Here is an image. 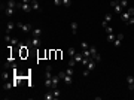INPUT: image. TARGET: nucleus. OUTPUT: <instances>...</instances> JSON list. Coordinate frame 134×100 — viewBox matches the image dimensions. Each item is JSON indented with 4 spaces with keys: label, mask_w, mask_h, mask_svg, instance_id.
I'll use <instances>...</instances> for the list:
<instances>
[{
    "label": "nucleus",
    "mask_w": 134,
    "mask_h": 100,
    "mask_svg": "<svg viewBox=\"0 0 134 100\" xmlns=\"http://www.w3.org/2000/svg\"><path fill=\"white\" fill-rule=\"evenodd\" d=\"M95 64H97V61H95V60H89V63L88 64H86V67H85V70L82 72V75L84 76H88L89 75V73H91V70H94V67H95Z\"/></svg>",
    "instance_id": "obj_1"
},
{
    "label": "nucleus",
    "mask_w": 134,
    "mask_h": 100,
    "mask_svg": "<svg viewBox=\"0 0 134 100\" xmlns=\"http://www.w3.org/2000/svg\"><path fill=\"white\" fill-rule=\"evenodd\" d=\"M89 51H91V58H92V60H95L97 63L101 61V55L97 52V48H95V46H89Z\"/></svg>",
    "instance_id": "obj_2"
},
{
    "label": "nucleus",
    "mask_w": 134,
    "mask_h": 100,
    "mask_svg": "<svg viewBox=\"0 0 134 100\" xmlns=\"http://www.w3.org/2000/svg\"><path fill=\"white\" fill-rule=\"evenodd\" d=\"M27 46H31V48H39L40 46V37H31L28 42H27Z\"/></svg>",
    "instance_id": "obj_3"
},
{
    "label": "nucleus",
    "mask_w": 134,
    "mask_h": 100,
    "mask_svg": "<svg viewBox=\"0 0 134 100\" xmlns=\"http://www.w3.org/2000/svg\"><path fill=\"white\" fill-rule=\"evenodd\" d=\"M110 6L113 8V11H115L116 14H121V12H122V6H121L119 0H112V2H110Z\"/></svg>",
    "instance_id": "obj_4"
},
{
    "label": "nucleus",
    "mask_w": 134,
    "mask_h": 100,
    "mask_svg": "<svg viewBox=\"0 0 134 100\" xmlns=\"http://www.w3.org/2000/svg\"><path fill=\"white\" fill-rule=\"evenodd\" d=\"M2 11L5 12L6 17H12L13 12H15V9H13V8H9V6H6V5H3V3H2Z\"/></svg>",
    "instance_id": "obj_5"
},
{
    "label": "nucleus",
    "mask_w": 134,
    "mask_h": 100,
    "mask_svg": "<svg viewBox=\"0 0 134 100\" xmlns=\"http://www.w3.org/2000/svg\"><path fill=\"white\" fill-rule=\"evenodd\" d=\"M17 27H19L22 31H31V30H33L31 24H22V23H17Z\"/></svg>",
    "instance_id": "obj_6"
},
{
    "label": "nucleus",
    "mask_w": 134,
    "mask_h": 100,
    "mask_svg": "<svg viewBox=\"0 0 134 100\" xmlns=\"http://www.w3.org/2000/svg\"><path fill=\"white\" fill-rule=\"evenodd\" d=\"M61 81L60 79V76L57 75V76H52V85H51V90H55V88H58V82Z\"/></svg>",
    "instance_id": "obj_7"
},
{
    "label": "nucleus",
    "mask_w": 134,
    "mask_h": 100,
    "mask_svg": "<svg viewBox=\"0 0 134 100\" xmlns=\"http://www.w3.org/2000/svg\"><path fill=\"white\" fill-rule=\"evenodd\" d=\"M112 21V14H107L106 17H104V19H103V23H101V25H103V27L106 29L107 27V25H109V23Z\"/></svg>",
    "instance_id": "obj_8"
},
{
    "label": "nucleus",
    "mask_w": 134,
    "mask_h": 100,
    "mask_svg": "<svg viewBox=\"0 0 134 100\" xmlns=\"http://www.w3.org/2000/svg\"><path fill=\"white\" fill-rule=\"evenodd\" d=\"M15 23H12V21H9V23H6V35H11V31L13 30V27H15Z\"/></svg>",
    "instance_id": "obj_9"
},
{
    "label": "nucleus",
    "mask_w": 134,
    "mask_h": 100,
    "mask_svg": "<svg viewBox=\"0 0 134 100\" xmlns=\"http://www.w3.org/2000/svg\"><path fill=\"white\" fill-rule=\"evenodd\" d=\"M31 8H33V11H37V12H42V8H40V5L36 2V0H31Z\"/></svg>",
    "instance_id": "obj_10"
},
{
    "label": "nucleus",
    "mask_w": 134,
    "mask_h": 100,
    "mask_svg": "<svg viewBox=\"0 0 134 100\" xmlns=\"http://www.w3.org/2000/svg\"><path fill=\"white\" fill-rule=\"evenodd\" d=\"M31 36L33 37H40L42 36V29H33L31 30Z\"/></svg>",
    "instance_id": "obj_11"
},
{
    "label": "nucleus",
    "mask_w": 134,
    "mask_h": 100,
    "mask_svg": "<svg viewBox=\"0 0 134 100\" xmlns=\"http://www.w3.org/2000/svg\"><path fill=\"white\" fill-rule=\"evenodd\" d=\"M122 39H124V35H122V33H121V35H116V39H115V42H113V43H115V46H116V48H118V46L121 45V42H122Z\"/></svg>",
    "instance_id": "obj_12"
},
{
    "label": "nucleus",
    "mask_w": 134,
    "mask_h": 100,
    "mask_svg": "<svg viewBox=\"0 0 134 100\" xmlns=\"http://www.w3.org/2000/svg\"><path fill=\"white\" fill-rule=\"evenodd\" d=\"M21 9H22L24 12H31V11H33V8H31L30 3H22V5H21Z\"/></svg>",
    "instance_id": "obj_13"
},
{
    "label": "nucleus",
    "mask_w": 134,
    "mask_h": 100,
    "mask_svg": "<svg viewBox=\"0 0 134 100\" xmlns=\"http://www.w3.org/2000/svg\"><path fill=\"white\" fill-rule=\"evenodd\" d=\"M43 99H45V100H52V99H55V96H54V91L49 88V91L43 96Z\"/></svg>",
    "instance_id": "obj_14"
},
{
    "label": "nucleus",
    "mask_w": 134,
    "mask_h": 100,
    "mask_svg": "<svg viewBox=\"0 0 134 100\" xmlns=\"http://www.w3.org/2000/svg\"><path fill=\"white\" fill-rule=\"evenodd\" d=\"M73 58H75V61H76V63H82V60H84V54H82V52H80V54H78V52H76Z\"/></svg>",
    "instance_id": "obj_15"
},
{
    "label": "nucleus",
    "mask_w": 134,
    "mask_h": 100,
    "mask_svg": "<svg viewBox=\"0 0 134 100\" xmlns=\"http://www.w3.org/2000/svg\"><path fill=\"white\" fill-rule=\"evenodd\" d=\"M63 81H64V84H66V85H70V84H72V81H73V78H72L70 75H67V73H66V76L63 78Z\"/></svg>",
    "instance_id": "obj_16"
},
{
    "label": "nucleus",
    "mask_w": 134,
    "mask_h": 100,
    "mask_svg": "<svg viewBox=\"0 0 134 100\" xmlns=\"http://www.w3.org/2000/svg\"><path fill=\"white\" fill-rule=\"evenodd\" d=\"M130 17H131V15H130V14H128V12H127V11L124 12V14H121V19H122L124 23H127V21H128V19H130Z\"/></svg>",
    "instance_id": "obj_17"
},
{
    "label": "nucleus",
    "mask_w": 134,
    "mask_h": 100,
    "mask_svg": "<svg viewBox=\"0 0 134 100\" xmlns=\"http://www.w3.org/2000/svg\"><path fill=\"white\" fill-rule=\"evenodd\" d=\"M70 27H72V33L76 36V33H78V23H75V21H73V23L70 24Z\"/></svg>",
    "instance_id": "obj_18"
},
{
    "label": "nucleus",
    "mask_w": 134,
    "mask_h": 100,
    "mask_svg": "<svg viewBox=\"0 0 134 100\" xmlns=\"http://www.w3.org/2000/svg\"><path fill=\"white\" fill-rule=\"evenodd\" d=\"M12 87H13V82L11 84V82H8V81H5V84H3V90H5V91H8V90L12 88Z\"/></svg>",
    "instance_id": "obj_19"
},
{
    "label": "nucleus",
    "mask_w": 134,
    "mask_h": 100,
    "mask_svg": "<svg viewBox=\"0 0 134 100\" xmlns=\"http://www.w3.org/2000/svg\"><path fill=\"white\" fill-rule=\"evenodd\" d=\"M6 6H9V8H13V9H17V2H15V0H8Z\"/></svg>",
    "instance_id": "obj_20"
},
{
    "label": "nucleus",
    "mask_w": 134,
    "mask_h": 100,
    "mask_svg": "<svg viewBox=\"0 0 134 100\" xmlns=\"http://www.w3.org/2000/svg\"><path fill=\"white\" fill-rule=\"evenodd\" d=\"M115 39H116V35H113V33H109V36H107V42L112 43V42H115Z\"/></svg>",
    "instance_id": "obj_21"
},
{
    "label": "nucleus",
    "mask_w": 134,
    "mask_h": 100,
    "mask_svg": "<svg viewBox=\"0 0 134 100\" xmlns=\"http://www.w3.org/2000/svg\"><path fill=\"white\" fill-rule=\"evenodd\" d=\"M67 54H69V57H70V58H73V57H75V54H76L75 48H69V51H67Z\"/></svg>",
    "instance_id": "obj_22"
},
{
    "label": "nucleus",
    "mask_w": 134,
    "mask_h": 100,
    "mask_svg": "<svg viewBox=\"0 0 134 100\" xmlns=\"http://www.w3.org/2000/svg\"><path fill=\"white\" fill-rule=\"evenodd\" d=\"M2 78L5 79V81H8V79H9V73H8V70H6V69H5V72L2 73Z\"/></svg>",
    "instance_id": "obj_23"
},
{
    "label": "nucleus",
    "mask_w": 134,
    "mask_h": 100,
    "mask_svg": "<svg viewBox=\"0 0 134 100\" xmlns=\"http://www.w3.org/2000/svg\"><path fill=\"white\" fill-rule=\"evenodd\" d=\"M80 48H82V49H89V45L86 42H80Z\"/></svg>",
    "instance_id": "obj_24"
},
{
    "label": "nucleus",
    "mask_w": 134,
    "mask_h": 100,
    "mask_svg": "<svg viewBox=\"0 0 134 100\" xmlns=\"http://www.w3.org/2000/svg\"><path fill=\"white\" fill-rule=\"evenodd\" d=\"M54 91V96H55V99H58L60 97V94H61V91H60L58 88H55V90H52Z\"/></svg>",
    "instance_id": "obj_25"
},
{
    "label": "nucleus",
    "mask_w": 134,
    "mask_h": 100,
    "mask_svg": "<svg viewBox=\"0 0 134 100\" xmlns=\"http://www.w3.org/2000/svg\"><path fill=\"white\" fill-rule=\"evenodd\" d=\"M119 3H121L122 8H127V6H128V0H119Z\"/></svg>",
    "instance_id": "obj_26"
},
{
    "label": "nucleus",
    "mask_w": 134,
    "mask_h": 100,
    "mask_svg": "<svg viewBox=\"0 0 134 100\" xmlns=\"http://www.w3.org/2000/svg\"><path fill=\"white\" fill-rule=\"evenodd\" d=\"M73 72H75L73 67H67V70H66V73H67V75H70V76H73Z\"/></svg>",
    "instance_id": "obj_27"
},
{
    "label": "nucleus",
    "mask_w": 134,
    "mask_h": 100,
    "mask_svg": "<svg viewBox=\"0 0 134 100\" xmlns=\"http://www.w3.org/2000/svg\"><path fill=\"white\" fill-rule=\"evenodd\" d=\"M127 12H128V14H130L131 17H133V15H134V6H130V8L127 9Z\"/></svg>",
    "instance_id": "obj_28"
},
{
    "label": "nucleus",
    "mask_w": 134,
    "mask_h": 100,
    "mask_svg": "<svg viewBox=\"0 0 134 100\" xmlns=\"http://www.w3.org/2000/svg\"><path fill=\"white\" fill-rule=\"evenodd\" d=\"M63 5L66 6V8H70V5H72V3H70V0H63Z\"/></svg>",
    "instance_id": "obj_29"
},
{
    "label": "nucleus",
    "mask_w": 134,
    "mask_h": 100,
    "mask_svg": "<svg viewBox=\"0 0 134 100\" xmlns=\"http://www.w3.org/2000/svg\"><path fill=\"white\" fill-rule=\"evenodd\" d=\"M54 5H55V6H61L63 5V0H54Z\"/></svg>",
    "instance_id": "obj_30"
},
{
    "label": "nucleus",
    "mask_w": 134,
    "mask_h": 100,
    "mask_svg": "<svg viewBox=\"0 0 134 100\" xmlns=\"http://www.w3.org/2000/svg\"><path fill=\"white\" fill-rule=\"evenodd\" d=\"M75 58H70V61H69V67H73V66H75Z\"/></svg>",
    "instance_id": "obj_31"
},
{
    "label": "nucleus",
    "mask_w": 134,
    "mask_h": 100,
    "mask_svg": "<svg viewBox=\"0 0 134 100\" xmlns=\"http://www.w3.org/2000/svg\"><path fill=\"white\" fill-rule=\"evenodd\" d=\"M127 24H128V25H130V24H134V15H133V17H130V19L127 21Z\"/></svg>",
    "instance_id": "obj_32"
},
{
    "label": "nucleus",
    "mask_w": 134,
    "mask_h": 100,
    "mask_svg": "<svg viewBox=\"0 0 134 100\" xmlns=\"http://www.w3.org/2000/svg\"><path fill=\"white\" fill-rule=\"evenodd\" d=\"M106 31H107V35H109V33H113V29H112V27H109V25H107V27H106Z\"/></svg>",
    "instance_id": "obj_33"
},
{
    "label": "nucleus",
    "mask_w": 134,
    "mask_h": 100,
    "mask_svg": "<svg viewBox=\"0 0 134 100\" xmlns=\"http://www.w3.org/2000/svg\"><path fill=\"white\" fill-rule=\"evenodd\" d=\"M58 76H60V79H63V78L66 76V72H60V73H58Z\"/></svg>",
    "instance_id": "obj_34"
},
{
    "label": "nucleus",
    "mask_w": 134,
    "mask_h": 100,
    "mask_svg": "<svg viewBox=\"0 0 134 100\" xmlns=\"http://www.w3.org/2000/svg\"><path fill=\"white\" fill-rule=\"evenodd\" d=\"M128 88H130V90H131V91H133V90H134V82H133V84H128Z\"/></svg>",
    "instance_id": "obj_35"
},
{
    "label": "nucleus",
    "mask_w": 134,
    "mask_h": 100,
    "mask_svg": "<svg viewBox=\"0 0 134 100\" xmlns=\"http://www.w3.org/2000/svg\"><path fill=\"white\" fill-rule=\"evenodd\" d=\"M19 2H22V3H31V0H19Z\"/></svg>",
    "instance_id": "obj_36"
}]
</instances>
